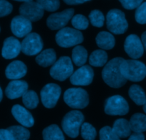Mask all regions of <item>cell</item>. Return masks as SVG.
I'll use <instances>...</instances> for the list:
<instances>
[{"label":"cell","instance_id":"6da1fadb","mask_svg":"<svg viewBox=\"0 0 146 140\" xmlns=\"http://www.w3.org/2000/svg\"><path fill=\"white\" fill-rule=\"evenodd\" d=\"M124 59L115 58L106 63L102 72V77L105 83L115 88H120L126 83V80L120 71V65Z\"/></svg>","mask_w":146,"mask_h":140},{"label":"cell","instance_id":"7a4b0ae2","mask_svg":"<svg viewBox=\"0 0 146 140\" xmlns=\"http://www.w3.org/2000/svg\"><path fill=\"white\" fill-rule=\"evenodd\" d=\"M120 71L126 80L138 82L146 76V66L136 60H123L120 65Z\"/></svg>","mask_w":146,"mask_h":140},{"label":"cell","instance_id":"3957f363","mask_svg":"<svg viewBox=\"0 0 146 140\" xmlns=\"http://www.w3.org/2000/svg\"><path fill=\"white\" fill-rule=\"evenodd\" d=\"M84 117L82 112L73 110L67 113L62 121V127L64 132L71 138H76L79 135L80 129L83 124Z\"/></svg>","mask_w":146,"mask_h":140},{"label":"cell","instance_id":"277c9868","mask_svg":"<svg viewBox=\"0 0 146 140\" xmlns=\"http://www.w3.org/2000/svg\"><path fill=\"white\" fill-rule=\"evenodd\" d=\"M56 42L62 48L76 46L83 42L82 32L71 27H64L60 29L55 37Z\"/></svg>","mask_w":146,"mask_h":140},{"label":"cell","instance_id":"5b68a950","mask_svg":"<svg viewBox=\"0 0 146 140\" xmlns=\"http://www.w3.org/2000/svg\"><path fill=\"white\" fill-rule=\"evenodd\" d=\"M63 98L64 102L72 109H84L89 104V96L86 90L81 88L67 89Z\"/></svg>","mask_w":146,"mask_h":140},{"label":"cell","instance_id":"8992f818","mask_svg":"<svg viewBox=\"0 0 146 140\" xmlns=\"http://www.w3.org/2000/svg\"><path fill=\"white\" fill-rule=\"evenodd\" d=\"M107 27L115 35H121L127 31L128 23L121 10L113 9L107 14Z\"/></svg>","mask_w":146,"mask_h":140},{"label":"cell","instance_id":"52a82bcc","mask_svg":"<svg viewBox=\"0 0 146 140\" xmlns=\"http://www.w3.org/2000/svg\"><path fill=\"white\" fill-rule=\"evenodd\" d=\"M73 70L71 59L67 56H63L52 65L50 73L51 77L55 80L64 81L72 75Z\"/></svg>","mask_w":146,"mask_h":140},{"label":"cell","instance_id":"ba28073f","mask_svg":"<svg viewBox=\"0 0 146 140\" xmlns=\"http://www.w3.org/2000/svg\"><path fill=\"white\" fill-rule=\"evenodd\" d=\"M128 111V104L121 96H113L105 101V112L108 115L123 116L127 114Z\"/></svg>","mask_w":146,"mask_h":140},{"label":"cell","instance_id":"9c48e42d","mask_svg":"<svg viewBox=\"0 0 146 140\" xmlns=\"http://www.w3.org/2000/svg\"><path fill=\"white\" fill-rule=\"evenodd\" d=\"M61 95V88L55 83L45 85L40 92L42 104L47 109L54 108Z\"/></svg>","mask_w":146,"mask_h":140},{"label":"cell","instance_id":"30bf717a","mask_svg":"<svg viewBox=\"0 0 146 140\" xmlns=\"http://www.w3.org/2000/svg\"><path fill=\"white\" fill-rule=\"evenodd\" d=\"M22 53L27 56H35L42 51L43 42L37 33L32 32L27 35L21 43Z\"/></svg>","mask_w":146,"mask_h":140},{"label":"cell","instance_id":"8fae6325","mask_svg":"<svg viewBox=\"0 0 146 140\" xmlns=\"http://www.w3.org/2000/svg\"><path fill=\"white\" fill-rule=\"evenodd\" d=\"M74 12L73 9H67L61 12L52 14L47 19V27L52 30L62 29L72 18Z\"/></svg>","mask_w":146,"mask_h":140},{"label":"cell","instance_id":"7c38bea8","mask_svg":"<svg viewBox=\"0 0 146 140\" xmlns=\"http://www.w3.org/2000/svg\"><path fill=\"white\" fill-rule=\"evenodd\" d=\"M20 15L31 22L40 20L44 15V9L36 2H24L19 7Z\"/></svg>","mask_w":146,"mask_h":140},{"label":"cell","instance_id":"4fadbf2b","mask_svg":"<svg viewBox=\"0 0 146 140\" xmlns=\"http://www.w3.org/2000/svg\"><path fill=\"white\" fill-rule=\"evenodd\" d=\"M94 72L89 66H82L70 76V82L75 86H88L92 83Z\"/></svg>","mask_w":146,"mask_h":140},{"label":"cell","instance_id":"5bb4252c","mask_svg":"<svg viewBox=\"0 0 146 140\" xmlns=\"http://www.w3.org/2000/svg\"><path fill=\"white\" fill-rule=\"evenodd\" d=\"M124 48L126 53L133 59L139 58L144 53L143 42L136 35H130L127 37L125 41Z\"/></svg>","mask_w":146,"mask_h":140},{"label":"cell","instance_id":"9a60e30c","mask_svg":"<svg viewBox=\"0 0 146 140\" xmlns=\"http://www.w3.org/2000/svg\"><path fill=\"white\" fill-rule=\"evenodd\" d=\"M32 29V22L22 15L15 17L11 22L12 33L17 38L26 37L30 33Z\"/></svg>","mask_w":146,"mask_h":140},{"label":"cell","instance_id":"2e32d148","mask_svg":"<svg viewBox=\"0 0 146 140\" xmlns=\"http://www.w3.org/2000/svg\"><path fill=\"white\" fill-rule=\"evenodd\" d=\"M22 50L21 42L14 37H9L5 40L2 48V55L5 59L16 58Z\"/></svg>","mask_w":146,"mask_h":140},{"label":"cell","instance_id":"e0dca14e","mask_svg":"<svg viewBox=\"0 0 146 140\" xmlns=\"http://www.w3.org/2000/svg\"><path fill=\"white\" fill-rule=\"evenodd\" d=\"M28 84L25 80H14L8 84L5 90V94L9 99L20 98L27 91Z\"/></svg>","mask_w":146,"mask_h":140},{"label":"cell","instance_id":"ac0fdd59","mask_svg":"<svg viewBox=\"0 0 146 140\" xmlns=\"http://www.w3.org/2000/svg\"><path fill=\"white\" fill-rule=\"evenodd\" d=\"M12 114L15 119L25 127H32L34 125V118L29 111L20 105H15L12 109Z\"/></svg>","mask_w":146,"mask_h":140},{"label":"cell","instance_id":"d6986e66","mask_svg":"<svg viewBox=\"0 0 146 140\" xmlns=\"http://www.w3.org/2000/svg\"><path fill=\"white\" fill-rule=\"evenodd\" d=\"M27 72V68L26 65L22 61L15 60L12 62L7 67L5 70V75L7 78L12 80H18L26 75Z\"/></svg>","mask_w":146,"mask_h":140},{"label":"cell","instance_id":"ffe728a7","mask_svg":"<svg viewBox=\"0 0 146 140\" xmlns=\"http://www.w3.org/2000/svg\"><path fill=\"white\" fill-rule=\"evenodd\" d=\"M57 60V55L53 49H46L36 57V63L42 67H48L52 66Z\"/></svg>","mask_w":146,"mask_h":140},{"label":"cell","instance_id":"44dd1931","mask_svg":"<svg viewBox=\"0 0 146 140\" xmlns=\"http://www.w3.org/2000/svg\"><path fill=\"white\" fill-rule=\"evenodd\" d=\"M95 40L98 46L103 50H111L115 44L114 36L111 33L105 31L99 32Z\"/></svg>","mask_w":146,"mask_h":140},{"label":"cell","instance_id":"7402d4cb","mask_svg":"<svg viewBox=\"0 0 146 140\" xmlns=\"http://www.w3.org/2000/svg\"><path fill=\"white\" fill-rule=\"evenodd\" d=\"M112 129L119 138H126L129 137L131 133L129 121L125 119H119L116 120L113 124Z\"/></svg>","mask_w":146,"mask_h":140},{"label":"cell","instance_id":"603a6c76","mask_svg":"<svg viewBox=\"0 0 146 140\" xmlns=\"http://www.w3.org/2000/svg\"><path fill=\"white\" fill-rule=\"evenodd\" d=\"M129 124L131 131L135 133H143L146 131V115L140 113L133 114Z\"/></svg>","mask_w":146,"mask_h":140},{"label":"cell","instance_id":"cb8c5ba5","mask_svg":"<svg viewBox=\"0 0 146 140\" xmlns=\"http://www.w3.org/2000/svg\"><path fill=\"white\" fill-rule=\"evenodd\" d=\"M42 136L44 140H64L62 131L56 124H52L46 127L43 130Z\"/></svg>","mask_w":146,"mask_h":140},{"label":"cell","instance_id":"d4e9b609","mask_svg":"<svg viewBox=\"0 0 146 140\" xmlns=\"http://www.w3.org/2000/svg\"><path fill=\"white\" fill-rule=\"evenodd\" d=\"M129 96L137 105H144L146 101V96L144 90L137 85H133L129 88Z\"/></svg>","mask_w":146,"mask_h":140},{"label":"cell","instance_id":"484cf974","mask_svg":"<svg viewBox=\"0 0 146 140\" xmlns=\"http://www.w3.org/2000/svg\"><path fill=\"white\" fill-rule=\"evenodd\" d=\"M72 58L73 63L77 66L81 67L86 63L88 58V51L84 47L80 45L75 46L72 50Z\"/></svg>","mask_w":146,"mask_h":140},{"label":"cell","instance_id":"4316f807","mask_svg":"<svg viewBox=\"0 0 146 140\" xmlns=\"http://www.w3.org/2000/svg\"><path fill=\"white\" fill-rule=\"evenodd\" d=\"M108 56L105 51L102 50H96L91 53L89 58L90 64L95 67H102L106 65Z\"/></svg>","mask_w":146,"mask_h":140},{"label":"cell","instance_id":"83f0119b","mask_svg":"<svg viewBox=\"0 0 146 140\" xmlns=\"http://www.w3.org/2000/svg\"><path fill=\"white\" fill-rule=\"evenodd\" d=\"M7 129L10 131L15 140H28L30 137L29 130L22 126H12Z\"/></svg>","mask_w":146,"mask_h":140},{"label":"cell","instance_id":"f1b7e54d","mask_svg":"<svg viewBox=\"0 0 146 140\" xmlns=\"http://www.w3.org/2000/svg\"><path fill=\"white\" fill-rule=\"evenodd\" d=\"M22 101L27 108L34 109L39 104L38 96L34 90H27L22 96Z\"/></svg>","mask_w":146,"mask_h":140},{"label":"cell","instance_id":"f546056e","mask_svg":"<svg viewBox=\"0 0 146 140\" xmlns=\"http://www.w3.org/2000/svg\"><path fill=\"white\" fill-rule=\"evenodd\" d=\"M81 135L85 140H95L97 136L96 129L90 124L85 122L81 126Z\"/></svg>","mask_w":146,"mask_h":140},{"label":"cell","instance_id":"4dcf8cb0","mask_svg":"<svg viewBox=\"0 0 146 140\" xmlns=\"http://www.w3.org/2000/svg\"><path fill=\"white\" fill-rule=\"evenodd\" d=\"M72 25L78 30H83L88 27L89 21L82 15H76L72 18Z\"/></svg>","mask_w":146,"mask_h":140},{"label":"cell","instance_id":"1f68e13d","mask_svg":"<svg viewBox=\"0 0 146 140\" xmlns=\"http://www.w3.org/2000/svg\"><path fill=\"white\" fill-rule=\"evenodd\" d=\"M36 2L48 12H54L60 7V0H36Z\"/></svg>","mask_w":146,"mask_h":140},{"label":"cell","instance_id":"d6a6232c","mask_svg":"<svg viewBox=\"0 0 146 140\" xmlns=\"http://www.w3.org/2000/svg\"><path fill=\"white\" fill-rule=\"evenodd\" d=\"M89 19L91 24L97 27H101L103 26L105 22V17L102 12L100 10H92L89 15Z\"/></svg>","mask_w":146,"mask_h":140},{"label":"cell","instance_id":"836d02e7","mask_svg":"<svg viewBox=\"0 0 146 140\" xmlns=\"http://www.w3.org/2000/svg\"><path fill=\"white\" fill-rule=\"evenodd\" d=\"M100 140H120L111 127L106 126L100 130Z\"/></svg>","mask_w":146,"mask_h":140},{"label":"cell","instance_id":"e575fe53","mask_svg":"<svg viewBox=\"0 0 146 140\" xmlns=\"http://www.w3.org/2000/svg\"><path fill=\"white\" fill-rule=\"evenodd\" d=\"M135 20L137 23L146 24V2L142 3L135 11Z\"/></svg>","mask_w":146,"mask_h":140},{"label":"cell","instance_id":"d590c367","mask_svg":"<svg viewBox=\"0 0 146 140\" xmlns=\"http://www.w3.org/2000/svg\"><path fill=\"white\" fill-rule=\"evenodd\" d=\"M13 9L12 4L6 0H0V17L9 15Z\"/></svg>","mask_w":146,"mask_h":140},{"label":"cell","instance_id":"8d00e7d4","mask_svg":"<svg viewBox=\"0 0 146 140\" xmlns=\"http://www.w3.org/2000/svg\"><path fill=\"white\" fill-rule=\"evenodd\" d=\"M143 0H119L122 6L126 9H134L142 4Z\"/></svg>","mask_w":146,"mask_h":140},{"label":"cell","instance_id":"74e56055","mask_svg":"<svg viewBox=\"0 0 146 140\" xmlns=\"http://www.w3.org/2000/svg\"><path fill=\"white\" fill-rule=\"evenodd\" d=\"M0 140H15L8 129H0Z\"/></svg>","mask_w":146,"mask_h":140},{"label":"cell","instance_id":"f35d334b","mask_svg":"<svg viewBox=\"0 0 146 140\" xmlns=\"http://www.w3.org/2000/svg\"><path fill=\"white\" fill-rule=\"evenodd\" d=\"M128 140H145V136L143 133H134L130 136Z\"/></svg>","mask_w":146,"mask_h":140},{"label":"cell","instance_id":"ab89813d","mask_svg":"<svg viewBox=\"0 0 146 140\" xmlns=\"http://www.w3.org/2000/svg\"><path fill=\"white\" fill-rule=\"evenodd\" d=\"M67 5H76L83 4L85 2H88L89 0H63Z\"/></svg>","mask_w":146,"mask_h":140},{"label":"cell","instance_id":"60d3db41","mask_svg":"<svg viewBox=\"0 0 146 140\" xmlns=\"http://www.w3.org/2000/svg\"><path fill=\"white\" fill-rule=\"evenodd\" d=\"M141 41H142V42H143V48H144L145 50V51H146V31L145 32H143V35H142Z\"/></svg>","mask_w":146,"mask_h":140},{"label":"cell","instance_id":"b9f144b4","mask_svg":"<svg viewBox=\"0 0 146 140\" xmlns=\"http://www.w3.org/2000/svg\"><path fill=\"white\" fill-rule=\"evenodd\" d=\"M2 97H3V93H2V88L0 87V102H1V101L2 100Z\"/></svg>","mask_w":146,"mask_h":140},{"label":"cell","instance_id":"7bdbcfd3","mask_svg":"<svg viewBox=\"0 0 146 140\" xmlns=\"http://www.w3.org/2000/svg\"><path fill=\"white\" fill-rule=\"evenodd\" d=\"M15 1H17V2H32V1H33V0H15Z\"/></svg>","mask_w":146,"mask_h":140},{"label":"cell","instance_id":"ee69618b","mask_svg":"<svg viewBox=\"0 0 146 140\" xmlns=\"http://www.w3.org/2000/svg\"><path fill=\"white\" fill-rule=\"evenodd\" d=\"M143 110H144L145 113L146 114V101H145V103L144 104V105H143Z\"/></svg>","mask_w":146,"mask_h":140},{"label":"cell","instance_id":"f6af8a7d","mask_svg":"<svg viewBox=\"0 0 146 140\" xmlns=\"http://www.w3.org/2000/svg\"></svg>","mask_w":146,"mask_h":140}]
</instances>
